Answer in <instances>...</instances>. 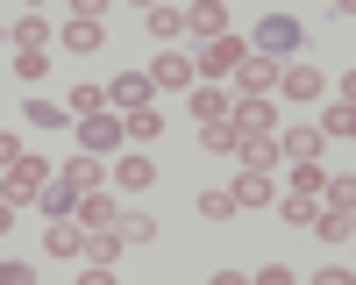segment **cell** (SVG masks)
Instances as JSON below:
<instances>
[{"instance_id":"obj_1","label":"cell","mask_w":356,"mask_h":285,"mask_svg":"<svg viewBox=\"0 0 356 285\" xmlns=\"http://www.w3.org/2000/svg\"><path fill=\"white\" fill-rule=\"evenodd\" d=\"M50 171H57L50 157H29V150H22L8 171H0V200H8V207H36V193L50 186Z\"/></svg>"},{"instance_id":"obj_2","label":"cell","mask_w":356,"mask_h":285,"mask_svg":"<svg viewBox=\"0 0 356 285\" xmlns=\"http://www.w3.org/2000/svg\"><path fill=\"white\" fill-rule=\"evenodd\" d=\"M300 43H307V28L292 22V15H264V22L250 28V50H257V57H271V65H285Z\"/></svg>"},{"instance_id":"obj_3","label":"cell","mask_w":356,"mask_h":285,"mask_svg":"<svg viewBox=\"0 0 356 285\" xmlns=\"http://www.w3.org/2000/svg\"><path fill=\"white\" fill-rule=\"evenodd\" d=\"M243 57H250V43L235 36V28H228V36H214V43H200V57H193V79H207V86H221V79H235V65H243Z\"/></svg>"},{"instance_id":"obj_4","label":"cell","mask_w":356,"mask_h":285,"mask_svg":"<svg viewBox=\"0 0 356 285\" xmlns=\"http://www.w3.org/2000/svg\"><path fill=\"white\" fill-rule=\"evenodd\" d=\"M114 150H122V114H86V122H79V157H114Z\"/></svg>"},{"instance_id":"obj_5","label":"cell","mask_w":356,"mask_h":285,"mask_svg":"<svg viewBox=\"0 0 356 285\" xmlns=\"http://www.w3.org/2000/svg\"><path fill=\"white\" fill-rule=\"evenodd\" d=\"M235 86H243V100H271V93H278V65L250 50L243 65H235Z\"/></svg>"},{"instance_id":"obj_6","label":"cell","mask_w":356,"mask_h":285,"mask_svg":"<svg viewBox=\"0 0 356 285\" xmlns=\"http://www.w3.org/2000/svg\"><path fill=\"white\" fill-rule=\"evenodd\" d=\"M143 79H150V93H193V57L164 50V57H157V65L143 72Z\"/></svg>"},{"instance_id":"obj_7","label":"cell","mask_w":356,"mask_h":285,"mask_svg":"<svg viewBox=\"0 0 356 285\" xmlns=\"http://www.w3.org/2000/svg\"><path fill=\"white\" fill-rule=\"evenodd\" d=\"M228 129L235 136H278V107L271 100H235L228 107Z\"/></svg>"},{"instance_id":"obj_8","label":"cell","mask_w":356,"mask_h":285,"mask_svg":"<svg viewBox=\"0 0 356 285\" xmlns=\"http://www.w3.org/2000/svg\"><path fill=\"white\" fill-rule=\"evenodd\" d=\"M278 93L285 100H321L328 79H321V65H278Z\"/></svg>"},{"instance_id":"obj_9","label":"cell","mask_w":356,"mask_h":285,"mask_svg":"<svg viewBox=\"0 0 356 285\" xmlns=\"http://www.w3.org/2000/svg\"><path fill=\"white\" fill-rule=\"evenodd\" d=\"M228 200H235V214H243V207H271V200H278V186H271V171H235Z\"/></svg>"},{"instance_id":"obj_10","label":"cell","mask_w":356,"mask_h":285,"mask_svg":"<svg viewBox=\"0 0 356 285\" xmlns=\"http://www.w3.org/2000/svg\"><path fill=\"white\" fill-rule=\"evenodd\" d=\"M114 186H122V193H143V186H157V164L143 157V150H122V157H114Z\"/></svg>"},{"instance_id":"obj_11","label":"cell","mask_w":356,"mask_h":285,"mask_svg":"<svg viewBox=\"0 0 356 285\" xmlns=\"http://www.w3.org/2000/svg\"><path fill=\"white\" fill-rule=\"evenodd\" d=\"M278 150H285L292 164H321V150H328V142H321L314 122H300V129H285V136H278Z\"/></svg>"},{"instance_id":"obj_12","label":"cell","mask_w":356,"mask_h":285,"mask_svg":"<svg viewBox=\"0 0 356 285\" xmlns=\"http://www.w3.org/2000/svg\"><path fill=\"white\" fill-rule=\"evenodd\" d=\"M235 157H243V171H278V164H285L278 136H243V142H235Z\"/></svg>"},{"instance_id":"obj_13","label":"cell","mask_w":356,"mask_h":285,"mask_svg":"<svg viewBox=\"0 0 356 285\" xmlns=\"http://www.w3.org/2000/svg\"><path fill=\"white\" fill-rule=\"evenodd\" d=\"M107 107H150V79H143V72H114V86H107Z\"/></svg>"},{"instance_id":"obj_14","label":"cell","mask_w":356,"mask_h":285,"mask_svg":"<svg viewBox=\"0 0 356 285\" xmlns=\"http://www.w3.org/2000/svg\"><path fill=\"white\" fill-rule=\"evenodd\" d=\"M186 28L200 43H214V36H228V8H221V0H200V8H186Z\"/></svg>"},{"instance_id":"obj_15","label":"cell","mask_w":356,"mask_h":285,"mask_svg":"<svg viewBox=\"0 0 356 285\" xmlns=\"http://www.w3.org/2000/svg\"><path fill=\"white\" fill-rule=\"evenodd\" d=\"M72 221L86 228V236H93V228H114L122 214H114V200H107V193H79V207H72Z\"/></svg>"},{"instance_id":"obj_16","label":"cell","mask_w":356,"mask_h":285,"mask_svg":"<svg viewBox=\"0 0 356 285\" xmlns=\"http://www.w3.org/2000/svg\"><path fill=\"white\" fill-rule=\"evenodd\" d=\"M36 207H43V221H72V207H79V193L65 186V179H57V171H50V186L36 193Z\"/></svg>"},{"instance_id":"obj_17","label":"cell","mask_w":356,"mask_h":285,"mask_svg":"<svg viewBox=\"0 0 356 285\" xmlns=\"http://www.w3.org/2000/svg\"><path fill=\"white\" fill-rule=\"evenodd\" d=\"M164 136V114L157 107H129L122 114V142H157Z\"/></svg>"},{"instance_id":"obj_18","label":"cell","mask_w":356,"mask_h":285,"mask_svg":"<svg viewBox=\"0 0 356 285\" xmlns=\"http://www.w3.org/2000/svg\"><path fill=\"white\" fill-rule=\"evenodd\" d=\"M314 236H321V243H349V236H356V207H321V214H314Z\"/></svg>"},{"instance_id":"obj_19","label":"cell","mask_w":356,"mask_h":285,"mask_svg":"<svg viewBox=\"0 0 356 285\" xmlns=\"http://www.w3.org/2000/svg\"><path fill=\"white\" fill-rule=\"evenodd\" d=\"M43 250H50V256H86V228H79V221H50V228H43Z\"/></svg>"},{"instance_id":"obj_20","label":"cell","mask_w":356,"mask_h":285,"mask_svg":"<svg viewBox=\"0 0 356 285\" xmlns=\"http://www.w3.org/2000/svg\"><path fill=\"white\" fill-rule=\"evenodd\" d=\"M314 129H321V142H349V136H356V100H335Z\"/></svg>"},{"instance_id":"obj_21","label":"cell","mask_w":356,"mask_h":285,"mask_svg":"<svg viewBox=\"0 0 356 285\" xmlns=\"http://www.w3.org/2000/svg\"><path fill=\"white\" fill-rule=\"evenodd\" d=\"M57 179H65L72 193H100V179H107V164H100V157H72L65 171H57Z\"/></svg>"},{"instance_id":"obj_22","label":"cell","mask_w":356,"mask_h":285,"mask_svg":"<svg viewBox=\"0 0 356 285\" xmlns=\"http://www.w3.org/2000/svg\"><path fill=\"white\" fill-rule=\"evenodd\" d=\"M129 243L114 236V228H93V236H86V264H100V271H114V256H122Z\"/></svg>"},{"instance_id":"obj_23","label":"cell","mask_w":356,"mask_h":285,"mask_svg":"<svg viewBox=\"0 0 356 285\" xmlns=\"http://www.w3.org/2000/svg\"><path fill=\"white\" fill-rule=\"evenodd\" d=\"M143 28H150L157 43H178V36H186V8H150V15H143Z\"/></svg>"},{"instance_id":"obj_24","label":"cell","mask_w":356,"mask_h":285,"mask_svg":"<svg viewBox=\"0 0 356 285\" xmlns=\"http://www.w3.org/2000/svg\"><path fill=\"white\" fill-rule=\"evenodd\" d=\"M193 114H200V129L228 122V93H221V86H193Z\"/></svg>"},{"instance_id":"obj_25","label":"cell","mask_w":356,"mask_h":285,"mask_svg":"<svg viewBox=\"0 0 356 285\" xmlns=\"http://www.w3.org/2000/svg\"><path fill=\"white\" fill-rule=\"evenodd\" d=\"M15 50H50V15H22L15 22Z\"/></svg>"},{"instance_id":"obj_26","label":"cell","mask_w":356,"mask_h":285,"mask_svg":"<svg viewBox=\"0 0 356 285\" xmlns=\"http://www.w3.org/2000/svg\"><path fill=\"white\" fill-rule=\"evenodd\" d=\"M285 186L300 193V200H321V186H328V171H321V164H292V171H285Z\"/></svg>"},{"instance_id":"obj_27","label":"cell","mask_w":356,"mask_h":285,"mask_svg":"<svg viewBox=\"0 0 356 285\" xmlns=\"http://www.w3.org/2000/svg\"><path fill=\"white\" fill-rule=\"evenodd\" d=\"M271 207H278V221H285V228H314V214H321L314 200H300V193H285V200H271Z\"/></svg>"},{"instance_id":"obj_28","label":"cell","mask_w":356,"mask_h":285,"mask_svg":"<svg viewBox=\"0 0 356 285\" xmlns=\"http://www.w3.org/2000/svg\"><path fill=\"white\" fill-rule=\"evenodd\" d=\"M100 43H107L100 22H65V50H100Z\"/></svg>"},{"instance_id":"obj_29","label":"cell","mask_w":356,"mask_h":285,"mask_svg":"<svg viewBox=\"0 0 356 285\" xmlns=\"http://www.w3.org/2000/svg\"><path fill=\"white\" fill-rule=\"evenodd\" d=\"M114 236H122V243H157V221H150V214H122V221H114Z\"/></svg>"},{"instance_id":"obj_30","label":"cell","mask_w":356,"mask_h":285,"mask_svg":"<svg viewBox=\"0 0 356 285\" xmlns=\"http://www.w3.org/2000/svg\"><path fill=\"white\" fill-rule=\"evenodd\" d=\"M65 107L86 122V114H100V107H107V86H72V100H65Z\"/></svg>"},{"instance_id":"obj_31","label":"cell","mask_w":356,"mask_h":285,"mask_svg":"<svg viewBox=\"0 0 356 285\" xmlns=\"http://www.w3.org/2000/svg\"><path fill=\"white\" fill-rule=\"evenodd\" d=\"M200 142H207L214 157H235V142H243V136H235L228 122H207V129H200Z\"/></svg>"},{"instance_id":"obj_32","label":"cell","mask_w":356,"mask_h":285,"mask_svg":"<svg viewBox=\"0 0 356 285\" xmlns=\"http://www.w3.org/2000/svg\"><path fill=\"white\" fill-rule=\"evenodd\" d=\"M321 200H328V207H356V179H349V171H328Z\"/></svg>"},{"instance_id":"obj_33","label":"cell","mask_w":356,"mask_h":285,"mask_svg":"<svg viewBox=\"0 0 356 285\" xmlns=\"http://www.w3.org/2000/svg\"><path fill=\"white\" fill-rule=\"evenodd\" d=\"M43 72H50V50H22V57H15V79H22V86H36Z\"/></svg>"},{"instance_id":"obj_34","label":"cell","mask_w":356,"mask_h":285,"mask_svg":"<svg viewBox=\"0 0 356 285\" xmlns=\"http://www.w3.org/2000/svg\"><path fill=\"white\" fill-rule=\"evenodd\" d=\"M22 114H29V129H65V122H72V114H57L50 100H29Z\"/></svg>"},{"instance_id":"obj_35","label":"cell","mask_w":356,"mask_h":285,"mask_svg":"<svg viewBox=\"0 0 356 285\" xmlns=\"http://www.w3.org/2000/svg\"><path fill=\"white\" fill-rule=\"evenodd\" d=\"M200 221H235V200L228 193H200Z\"/></svg>"},{"instance_id":"obj_36","label":"cell","mask_w":356,"mask_h":285,"mask_svg":"<svg viewBox=\"0 0 356 285\" xmlns=\"http://www.w3.org/2000/svg\"><path fill=\"white\" fill-rule=\"evenodd\" d=\"M307 285H356V271H349V264H321Z\"/></svg>"},{"instance_id":"obj_37","label":"cell","mask_w":356,"mask_h":285,"mask_svg":"<svg viewBox=\"0 0 356 285\" xmlns=\"http://www.w3.org/2000/svg\"><path fill=\"white\" fill-rule=\"evenodd\" d=\"M0 285H36V271H29L22 256H8V264H0Z\"/></svg>"},{"instance_id":"obj_38","label":"cell","mask_w":356,"mask_h":285,"mask_svg":"<svg viewBox=\"0 0 356 285\" xmlns=\"http://www.w3.org/2000/svg\"><path fill=\"white\" fill-rule=\"evenodd\" d=\"M250 285H300V278H292V264H264Z\"/></svg>"},{"instance_id":"obj_39","label":"cell","mask_w":356,"mask_h":285,"mask_svg":"<svg viewBox=\"0 0 356 285\" xmlns=\"http://www.w3.org/2000/svg\"><path fill=\"white\" fill-rule=\"evenodd\" d=\"M15 157H22V136H8V129H0V171H8Z\"/></svg>"},{"instance_id":"obj_40","label":"cell","mask_w":356,"mask_h":285,"mask_svg":"<svg viewBox=\"0 0 356 285\" xmlns=\"http://www.w3.org/2000/svg\"><path fill=\"white\" fill-rule=\"evenodd\" d=\"M79 285H122V278H114V271H100V264H86V278Z\"/></svg>"},{"instance_id":"obj_41","label":"cell","mask_w":356,"mask_h":285,"mask_svg":"<svg viewBox=\"0 0 356 285\" xmlns=\"http://www.w3.org/2000/svg\"><path fill=\"white\" fill-rule=\"evenodd\" d=\"M214 285H250V278L243 271H214Z\"/></svg>"},{"instance_id":"obj_42","label":"cell","mask_w":356,"mask_h":285,"mask_svg":"<svg viewBox=\"0 0 356 285\" xmlns=\"http://www.w3.org/2000/svg\"><path fill=\"white\" fill-rule=\"evenodd\" d=\"M8 228H15V207H8V200H0V236H8Z\"/></svg>"}]
</instances>
